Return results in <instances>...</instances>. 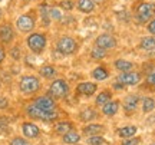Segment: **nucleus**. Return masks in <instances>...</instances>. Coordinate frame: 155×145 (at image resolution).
Segmentation results:
<instances>
[{
	"instance_id": "nucleus-29",
	"label": "nucleus",
	"mask_w": 155,
	"mask_h": 145,
	"mask_svg": "<svg viewBox=\"0 0 155 145\" xmlns=\"http://www.w3.org/2000/svg\"><path fill=\"white\" fill-rule=\"evenodd\" d=\"M49 16H50V20H56V22H61L63 15H62L61 9L58 7H49Z\"/></svg>"
},
{
	"instance_id": "nucleus-32",
	"label": "nucleus",
	"mask_w": 155,
	"mask_h": 145,
	"mask_svg": "<svg viewBox=\"0 0 155 145\" xmlns=\"http://www.w3.org/2000/svg\"><path fill=\"white\" fill-rule=\"evenodd\" d=\"M61 9H63V10H66V12H71L73 9V2L72 0H62Z\"/></svg>"
},
{
	"instance_id": "nucleus-42",
	"label": "nucleus",
	"mask_w": 155,
	"mask_h": 145,
	"mask_svg": "<svg viewBox=\"0 0 155 145\" xmlns=\"http://www.w3.org/2000/svg\"><path fill=\"white\" fill-rule=\"evenodd\" d=\"M124 86H125V85H124V84H121V82H118V81H116V82H115V85H114V88H115L116 91H121V89H124Z\"/></svg>"
},
{
	"instance_id": "nucleus-30",
	"label": "nucleus",
	"mask_w": 155,
	"mask_h": 145,
	"mask_svg": "<svg viewBox=\"0 0 155 145\" xmlns=\"http://www.w3.org/2000/svg\"><path fill=\"white\" fill-rule=\"evenodd\" d=\"M95 117H96V114H95L94 109H85V111L81 112V119H82V121H85V122L92 121Z\"/></svg>"
},
{
	"instance_id": "nucleus-44",
	"label": "nucleus",
	"mask_w": 155,
	"mask_h": 145,
	"mask_svg": "<svg viewBox=\"0 0 155 145\" xmlns=\"http://www.w3.org/2000/svg\"><path fill=\"white\" fill-rule=\"evenodd\" d=\"M2 16H3V12H2V9H0V19H2Z\"/></svg>"
},
{
	"instance_id": "nucleus-26",
	"label": "nucleus",
	"mask_w": 155,
	"mask_h": 145,
	"mask_svg": "<svg viewBox=\"0 0 155 145\" xmlns=\"http://www.w3.org/2000/svg\"><path fill=\"white\" fill-rule=\"evenodd\" d=\"M55 131L59 135H65V134H68L69 131H72V124L71 122H59V124H56Z\"/></svg>"
},
{
	"instance_id": "nucleus-47",
	"label": "nucleus",
	"mask_w": 155,
	"mask_h": 145,
	"mask_svg": "<svg viewBox=\"0 0 155 145\" xmlns=\"http://www.w3.org/2000/svg\"><path fill=\"white\" fill-rule=\"evenodd\" d=\"M151 145H155V144H151Z\"/></svg>"
},
{
	"instance_id": "nucleus-45",
	"label": "nucleus",
	"mask_w": 155,
	"mask_h": 145,
	"mask_svg": "<svg viewBox=\"0 0 155 145\" xmlns=\"http://www.w3.org/2000/svg\"><path fill=\"white\" fill-rule=\"evenodd\" d=\"M22 2H26V3H28V2H30V0H22Z\"/></svg>"
},
{
	"instance_id": "nucleus-11",
	"label": "nucleus",
	"mask_w": 155,
	"mask_h": 145,
	"mask_svg": "<svg viewBox=\"0 0 155 145\" xmlns=\"http://www.w3.org/2000/svg\"><path fill=\"white\" fill-rule=\"evenodd\" d=\"M98 89V86L94 82H82V84H79L76 86V91L81 94V95H85V96H91L94 95L95 92Z\"/></svg>"
},
{
	"instance_id": "nucleus-22",
	"label": "nucleus",
	"mask_w": 155,
	"mask_h": 145,
	"mask_svg": "<svg viewBox=\"0 0 155 145\" xmlns=\"http://www.w3.org/2000/svg\"><path fill=\"white\" fill-rule=\"evenodd\" d=\"M39 12H40V17H42V22L43 26H49L50 25V16H49V6L46 3H42L39 6Z\"/></svg>"
},
{
	"instance_id": "nucleus-15",
	"label": "nucleus",
	"mask_w": 155,
	"mask_h": 145,
	"mask_svg": "<svg viewBox=\"0 0 155 145\" xmlns=\"http://www.w3.org/2000/svg\"><path fill=\"white\" fill-rule=\"evenodd\" d=\"M76 7L79 12H82V13H92L95 10V3L94 0H78L76 3Z\"/></svg>"
},
{
	"instance_id": "nucleus-40",
	"label": "nucleus",
	"mask_w": 155,
	"mask_h": 145,
	"mask_svg": "<svg viewBox=\"0 0 155 145\" xmlns=\"http://www.w3.org/2000/svg\"><path fill=\"white\" fill-rule=\"evenodd\" d=\"M7 105H9V101L3 98V96H0V109H5Z\"/></svg>"
},
{
	"instance_id": "nucleus-18",
	"label": "nucleus",
	"mask_w": 155,
	"mask_h": 145,
	"mask_svg": "<svg viewBox=\"0 0 155 145\" xmlns=\"http://www.w3.org/2000/svg\"><path fill=\"white\" fill-rule=\"evenodd\" d=\"M114 66H115V69L119 71V72H131L135 65H134L132 62L125 61V59H118V61H115Z\"/></svg>"
},
{
	"instance_id": "nucleus-36",
	"label": "nucleus",
	"mask_w": 155,
	"mask_h": 145,
	"mask_svg": "<svg viewBox=\"0 0 155 145\" xmlns=\"http://www.w3.org/2000/svg\"><path fill=\"white\" fill-rule=\"evenodd\" d=\"M10 56H12V59L19 61V59H20V49H19V48H13V49L10 50Z\"/></svg>"
},
{
	"instance_id": "nucleus-17",
	"label": "nucleus",
	"mask_w": 155,
	"mask_h": 145,
	"mask_svg": "<svg viewBox=\"0 0 155 145\" xmlns=\"http://www.w3.org/2000/svg\"><path fill=\"white\" fill-rule=\"evenodd\" d=\"M23 134L26 135L28 138H38L39 137V128L35 125V124H30V122H25L23 124Z\"/></svg>"
},
{
	"instance_id": "nucleus-4",
	"label": "nucleus",
	"mask_w": 155,
	"mask_h": 145,
	"mask_svg": "<svg viewBox=\"0 0 155 145\" xmlns=\"http://www.w3.org/2000/svg\"><path fill=\"white\" fill-rule=\"evenodd\" d=\"M56 49H58L59 53L65 56L73 55L78 50V42L71 36H62L61 39L58 40V43H56Z\"/></svg>"
},
{
	"instance_id": "nucleus-21",
	"label": "nucleus",
	"mask_w": 155,
	"mask_h": 145,
	"mask_svg": "<svg viewBox=\"0 0 155 145\" xmlns=\"http://www.w3.org/2000/svg\"><path fill=\"white\" fill-rule=\"evenodd\" d=\"M108 76H109V73H108V71H106L104 66H98L92 71V78H94L95 81H99L101 82V81L108 79Z\"/></svg>"
},
{
	"instance_id": "nucleus-33",
	"label": "nucleus",
	"mask_w": 155,
	"mask_h": 145,
	"mask_svg": "<svg viewBox=\"0 0 155 145\" xmlns=\"http://www.w3.org/2000/svg\"><path fill=\"white\" fill-rule=\"evenodd\" d=\"M116 16H118V19H119L121 22L122 20H124V22H129V20H131V15H129L127 10L118 12V13H116Z\"/></svg>"
},
{
	"instance_id": "nucleus-25",
	"label": "nucleus",
	"mask_w": 155,
	"mask_h": 145,
	"mask_svg": "<svg viewBox=\"0 0 155 145\" xmlns=\"http://www.w3.org/2000/svg\"><path fill=\"white\" fill-rule=\"evenodd\" d=\"M112 98H111V94L108 92V91H104V92H101L99 95L96 96V99H95V104L98 106H104L106 102H109Z\"/></svg>"
},
{
	"instance_id": "nucleus-48",
	"label": "nucleus",
	"mask_w": 155,
	"mask_h": 145,
	"mask_svg": "<svg viewBox=\"0 0 155 145\" xmlns=\"http://www.w3.org/2000/svg\"><path fill=\"white\" fill-rule=\"evenodd\" d=\"M0 84H2V81H0Z\"/></svg>"
},
{
	"instance_id": "nucleus-37",
	"label": "nucleus",
	"mask_w": 155,
	"mask_h": 145,
	"mask_svg": "<svg viewBox=\"0 0 155 145\" xmlns=\"http://www.w3.org/2000/svg\"><path fill=\"white\" fill-rule=\"evenodd\" d=\"M10 145H32V144L28 142L26 140H23V138H15V140L10 142Z\"/></svg>"
},
{
	"instance_id": "nucleus-27",
	"label": "nucleus",
	"mask_w": 155,
	"mask_h": 145,
	"mask_svg": "<svg viewBox=\"0 0 155 145\" xmlns=\"http://www.w3.org/2000/svg\"><path fill=\"white\" fill-rule=\"evenodd\" d=\"M79 140H81V135L78 134L76 131H69L68 134L63 135V141L66 144H76Z\"/></svg>"
},
{
	"instance_id": "nucleus-16",
	"label": "nucleus",
	"mask_w": 155,
	"mask_h": 145,
	"mask_svg": "<svg viewBox=\"0 0 155 145\" xmlns=\"http://www.w3.org/2000/svg\"><path fill=\"white\" fill-rule=\"evenodd\" d=\"M118 109H119V102H118V101H112V99L102 106V112L105 114L106 117L115 115L116 112H118Z\"/></svg>"
},
{
	"instance_id": "nucleus-20",
	"label": "nucleus",
	"mask_w": 155,
	"mask_h": 145,
	"mask_svg": "<svg viewBox=\"0 0 155 145\" xmlns=\"http://www.w3.org/2000/svg\"><path fill=\"white\" fill-rule=\"evenodd\" d=\"M102 132H104V127L99 125V124H91V125L83 128V134L91 135V137L92 135H101Z\"/></svg>"
},
{
	"instance_id": "nucleus-8",
	"label": "nucleus",
	"mask_w": 155,
	"mask_h": 145,
	"mask_svg": "<svg viewBox=\"0 0 155 145\" xmlns=\"http://www.w3.org/2000/svg\"><path fill=\"white\" fill-rule=\"evenodd\" d=\"M16 28L23 32V33H29L35 29V17L32 15H22L17 17L16 20Z\"/></svg>"
},
{
	"instance_id": "nucleus-12",
	"label": "nucleus",
	"mask_w": 155,
	"mask_h": 145,
	"mask_svg": "<svg viewBox=\"0 0 155 145\" xmlns=\"http://www.w3.org/2000/svg\"><path fill=\"white\" fill-rule=\"evenodd\" d=\"M138 102H139V98L137 95H128L124 102H122V108L128 112V114H131L137 109V106H138Z\"/></svg>"
},
{
	"instance_id": "nucleus-31",
	"label": "nucleus",
	"mask_w": 155,
	"mask_h": 145,
	"mask_svg": "<svg viewBox=\"0 0 155 145\" xmlns=\"http://www.w3.org/2000/svg\"><path fill=\"white\" fill-rule=\"evenodd\" d=\"M88 144L89 145H104L105 144V140L101 135H92V137L88 138Z\"/></svg>"
},
{
	"instance_id": "nucleus-14",
	"label": "nucleus",
	"mask_w": 155,
	"mask_h": 145,
	"mask_svg": "<svg viewBox=\"0 0 155 145\" xmlns=\"http://www.w3.org/2000/svg\"><path fill=\"white\" fill-rule=\"evenodd\" d=\"M139 48L142 50H147V52H154L155 50V36H145L141 39L139 42Z\"/></svg>"
},
{
	"instance_id": "nucleus-34",
	"label": "nucleus",
	"mask_w": 155,
	"mask_h": 145,
	"mask_svg": "<svg viewBox=\"0 0 155 145\" xmlns=\"http://www.w3.org/2000/svg\"><path fill=\"white\" fill-rule=\"evenodd\" d=\"M139 142H141L139 138H134V137H131V138H128V140L122 141V145H139Z\"/></svg>"
},
{
	"instance_id": "nucleus-24",
	"label": "nucleus",
	"mask_w": 155,
	"mask_h": 145,
	"mask_svg": "<svg viewBox=\"0 0 155 145\" xmlns=\"http://www.w3.org/2000/svg\"><path fill=\"white\" fill-rule=\"evenodd\" d=\"M91 58L95 59V61H102V59L106 58V50L95 46V48H92V50H91Z\"/></svg>"
},
{
	"instance_id": "nucleus-9",
	"label": "nucleus",
	"mask_w": 155,
	"mask_h": 145,
	"mask_svg": "<svg viewBox=\"0 0 155 145\" xmlns=\"http://www.w3.org/2000/svg\"><path fill=\"white\" fill-rule=\"evenodd\" d=\"M118 82L124 85H137L141 82V73L138 72H121V75L116 78Z\"/></svg>"
},
{
	"instance_id": "nucleus-23",
	"label": "nucleus",
	"mask_w": 155,
	"mask_h": 145,
	"mask_svg": "<svg viewBox=\"0 0 155 145\" xmlns=\"http://www.w3.org/2000/svg\"><path fill=\"white\" fill-rule=\"evenodd\" d=\"M137 134V127H134V125H128V127H124L118 131V135L121 137V138H131L134 135Z\"/></svg>"
},
{
	"instance_id": "nucleus-19",
	"label": "nucleus",
	"mask_w": 155,
	"mask_h": 145,
	"mask_svg": "<svg viewBox=\"0 0 155 145\" xmlns=\"http://www.w3.org/2000/svg\"><path fill=\"white\" fill-rule=\"evenodd\" d=\"M39 73L45 79H53L56 76V69L52 65H43V66L39 69Z\"/></svg>"
},
{
	"instance_id": "nucleus-28",
	"label": "nucleus",
	"mask_w": 155,
	"mask_h": 145,
	"mask_svg": "<svg viewBox=\"0 0 155 145\" xmlns=\"http://www.w3.org/2000/svg\"><path fill=\"white\" fill-rule=\"evenodd\" d=\"M155 108V101L152 99V98H150V96H147V98H144L142 99V111L145 112V114H148V112H152Z\"/></svg>"
},
{
	"instance_id": "nucleus-7",
	"label": "nucleus",
	"mask_w": 155,
	"mask_h": 145,
	"mask_svg": "<svg viewBox=\"0 0 155 145\" xmlns=\"http://www.w3.org/2000/svg\"><path fill=\"white\" fill-rule=\"evenodd\" d=\"M116 45H118V42H116L115 36H112L109 33H102L95 39V46H98L101 49L111 50V49H115Z\"/></svg>"
},
{
	"instance_id": "nucleus-38",
	"label": "nucleus",
	"mask_w": 155,
	"mask_h": 145,
	"mask_svg": "<svg viewBox=\"0 0 155 145\" xmlns=\"http://www.w3.org/2000/svg\"><path fill=\"white\" fill-rule=\"evenodd\" d=\"M147 84L151 85V86H155V71L148 73V76H147Z\"/></svg>"
},
{
	"instance_id": "nucleus-3",
	"label": "nucleus",
	"mask_w": 155,
	"mask_h": 145,
	"mask_svg": "<svg viewBox=\"0 0 155 145\" xmlns=\"http://www.w3.org/2000/svg\"><path fill=\"white\" fill-rule=\"evenodd\" d=\"M26 43H28V48L33 53L39 55L45 50L48 39H46V36L43 33H30L28 36V39H26Z\"/></svg>"
},
{
	"instance_id": "nucleus-43",
	"label": "nucleus",
	"mask_w": 155,
	"mask_h": 145,
	"mask_svg": "<svg viewBox=\"0 0 155 145\" xmlns=\"http://www.w3.org/2000/svg\"><path fill=\"white\" fill-rule=\"evenodd\" d=\"M105 0H94V3H98V5H102Z\"/></svg>"
},
{
	"instance_id": "nucleus-2",
	"label": "nucleus",
	"mask_w": 155,
	"mask_h": 145,
	"mask_svg": "<svg viewBox=\"0 0 155 145\" xmlns=\"http://www.w3.org/2000/svg\"><path fill=\"white\" fill-rule=\"evenodd\" d=\"M29 117L35 118V119H42V121H46V122H50V121H55L58 118V112L55 109H50V111H46V109H42L39 108L38 105H30L28 106L26 109Z\"/></svg>"
},
{
	"instance_id": "nucleus-41",
	"label": "nucleus",
	"mask_w": 155,
	"mask_h": 145,
	"mask_svg": "<svg viewBox=\"0 0 155 145\" xmlns=\"http://www.w3.org/2000/svg\"><path fill=\"white\" fill-rule=\"evenodd\" d=\"M5 58H6V52L3 49V46H0V63L5 61Z\"/></svg>"
},
{
	"instance_id": "nucleus-13",
	"label": "nucleus",
	"mask_w": 155,
	"mask_h": 145,
	"mask_svg": "<svg viewBox=\"0 0 155 145\" xmlns=\"http://www.w3.org/2000/svg\"><path fill=\"white\" fill-rule=\"evenodd\" d=\"M35 105H38L42 109L50 111V109H55V101L49 98V96H39L35 99Z\"/></svg>"
},
{
	"instance_id": "nucleus-10",
	"label": "nucleus",
	"mask_w": 155,
	"mask_h": 145,
	"mask_svg": "<svg viewBox=\"0 0 155 145\" xmlns=\"http://www.w3.org/2000/svg\"><path fill=\"white\" fill-rule=\"evenodd\" d=\"M15 38V30L10 25H3L0 28V43H10Z\"/></svg>"
},
{
	"instance_id": "nucleus-6",
	"label": "nucleus",
	"mask_w": 155,
	"mask_h": 145,
	"mask_svg": "<svg viewBox=\"0 0 155 145\" xmlns=\"http://www.w3.org/2000/svg\"><path fill=\"white\" fill-rule=\"evenodd\" d=\"M49 94L53 98H65L69 94V85L63 79H55L49 86Z\"/></svg>"
},
{
	"instance_id": "nucleus-1",
	"label": "nucleus",
	"mask_w": 155,
	"mask_h": 145,
	"mask_svg": "<svg viewBox=\"0 0 155 145\" xmlns=\"http://www.w3.org/2000/svg\"><path fill=\"white\" fill-rule=\"evenodd\" d=\"M134 17H135V20L139 25L148 23L151 19L155 17V3H151V2H139L138 5L135 6Z\"/></svg>"
},
{
	"instance_id": "nucleus-39",
	"label": "nucleus",
	"mask_w": 155,
	"mask_h": 145,
	"mask_svg": "<svg viewBox=\"0 0 155 145\" xmlns=\"http://www.w3.org/2000/svg\"><path fill=\"white\" fill-rule=\"evenodd\" d=\"M7 125H9V121H7V118L0 117V129H5Z\"/></svg>"
},
{
	"instance_id": "nucleus-5",
	"label": "nucleus",
	"mask_w": 155,
	"mask_h": 145,
	"mask_svg": "<svg viewBox=\"0 0 155 145\" xmlns=\"http://www.w3.org/2000/svg\"><path fill=\"white\" fill-rule=\"evenodd\" d=\"M19 88L23 94L26 95H32L35 92H38L39 88H40V82H39V78L33 76V75H26L20 79L19 82Z\"/></svg>"
},
{
	"instance_id": "nucleus-35",
	"label": "nucleus",
	"mask_w": 155,
	"mask_h": 145,
	"mask_svg": "<svg viewBox=\"0 0 155 145\" xmlns=\"http://www.w3.org/2000/svg\"><path fill=\"white\" fill-rule=\"evenodd\" d=\"M147 30L150 32V35L155 36V17L154 19H151L150 22L147 23Z\"/></svg>"
},
{
	"instance_id": "nucleus-46",
	"label": "nucleus",
	"mask_w": 155,
	"mask_h": 145,
	"mask_svg": "<svg viewBox=\"0 0 155 145\" xmlns=\"http://www.w3.org/2000/svg\"><path fill=\"white\" fill-rule=\"evenodd\" d=\"M2 2H3V0H0V3H2Z\"/></svg>"
}]
</instances>
